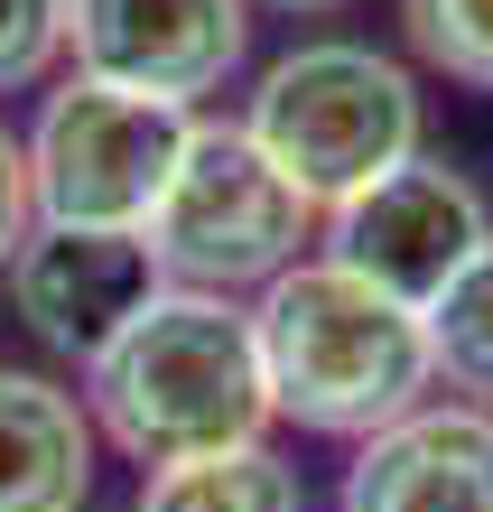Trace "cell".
Returning <instances> with one entry per match:
<instances>
[{
  "label": "cell",
  "mask_w": 493,
  "mask_h": 512,
  "mask_svg": "<svg viewBox=\"0 0 493 512\" xmlns=\"http://www.w3.org/2000/svg\"><path fill=\"white\" fill-rule=\"evenodd\" d=\"M84 410H94L103 447H121L131 466L261 447L280 401H270V373H261L252 308L214 289H159L84 364Z\"/></svg>",
  "instance_id": "obj_1"
},
{
  "label": "cell",
  "mask_w": 493,
  "mask_h": 512,
  "mask_svg": "<svg viewBox=\"0 0 493 512\" xmlns=\"http://www.w3.org/2000/svg\"><path fill=\"white\" fill-rule=\"evenodd\" d=\"M252 336H261V373L280 419L317 438L363 447L373 429L410 419L438 401V345L410 298L373 289L363 270L307 252L252 298Z\"/></svg>",
  "instance_id": "obj_2"
},
{
  "label": "cell",
  "mask_w": 493,
  "mask_h": 512,
  "mask_svg": "<svg viewBox=\"0 0 493 512\" xmlns=\"http://www.w3.org/2000/svg\"><path fill=\"white\" fill-rule=\"evenodd\" d=\"M242 131L270 149V168L289 187L335 215L345 196H363L373 177L428 149V94L391 47L363 38H298L289 56H270L252 75Z\"/></svg>",
  "instance_id": "obj_3"
},
{
  "label": "cell",
  "mask_w": 493,
  "mask_h": 512,
  "mask_svg": "<svg viewBox=\"0 0 493 512\" xmlns=\"http://www.w3.org/2000/svg\"><path fill=\"white\" fill-rule=\"evenodd\" d=\"M317 233H326V215L270 168V149L242 122H205L196 112L187 159H177L159 215L140 224V243L168 289H214V298L252 289L261 298L289 261L317 252Z\"/></svg>",
  "instance_id": "obj_4"
},
{
  "label": "cell",
  "mask_w": 493,
  "mask_h": 512,
  "mask_svg": "<svg viewBox=\"0 0 493 512\" xmlns=\"http://www.w3.org/2000/svg\"><path fill=\"white\" fill-rule=\"evenodd\" d=\"M196 112L121 94L94 75H56L28 122V187H38V224H103V233H140L159 215L177 159H187Z\"/></svg>",
  "instance_id": "obj_5"
},
{
  "label": "cell",
  "mask_w": 493,
  "mask_h": 512,
  "mask_svg": "<svg viewBox=\"0 0 493 512\" xmlns=\"http://www.w3.org/2000/svg\"><path fill=\"white\" fill-rule=\"evenodd\" d=\"M252 0H66V75L205 112L252 66Z\"/></svg>",
  "instance_id": "obj_6"
},
{
  "label": "cell",
  "mask_w": 493,
  "mask_h": 512,
  "mask_svg": "<svg viewBox=\"0 0 493 512\" xmlns=\"http://www.w3.org/2000/svg\"><path fill=\"white\" fill-rule=\"evenodd\" d=\"M484 243H493L484 187H475L466 168L428 159V149H419V159H400L391 177H373L363 196H345L326 215V233H317L326 261L363 270L373 289L410 298V308H428V298H438Z\"/></svg>",
  "instance_id": "obj_7"
},
{
  "label": "cell",
  "mask_w": 493,
  "mask_h": 512,
  "mask_svg": "<svg viewBox=\"0 0 493 512\" xmlns=\"http://www.w3.org/2000/svg\"><path fill=\"white\" fill-rule=\"evenodd\" d=\"M10 289V317L38 336L56 364H94V354L131 326L149 298H159V261H149L140 233H103V224H38L19 243V261L0 270Z\"/></svg>",
  "instance_id": "obj_8"
},
{
  "label": "cell",
  "mask_w": 493,
  "mask_h": 512,
  "mask_svg": "<svg viewBox=\"0 0 493 512\" xmlns=\"http://www.w3.org/2000/svg\"><path fill=\"white\" fill-rule=\"evenodd\" d=\"M335 512H493V410L428 401L345 457Z\"/></svg>",
  "instance_id": "obj_9"
},
{
  "label": "cell",
  "mask_w": 493,
  "mask_h": 512,
  "mask_svg": "<svg viewBox=\"0 0 493 512\" xmlns=\"http://www.w3.org/2000/svg\"><path fill=\"white\" fill-rule=\"evenodd\" d=\"M103 475V429L75 382L0 364V512H84Z\"/></svg>",
  "instance_id": "obj_10"
},
{
  "label": "cell",
  "mask_w": 493,
  "mask_h": 512,
  "mask_svg": "<svg viewBox=\"0 0 493 512\" xmlns=\"http://www.w3.org/2000/svg\"><path fill=\"white\" fill-rule=\"evenodd\" d=\"M131 512H307L298 466L280 447H233V457H187V466H149Z\"/></svg>",
  "instance_id": "obj_11"
},
{
  "label": "cell",
  "mask_w": 493,
  "mask_h": 512,
  "mask_svg": "<svg viewBox=\"0 0 493 512\" xmlns=\"http://www.w3.org/2000/svg\"><path fill=\"white\" fill-rule=\"evenodd\" d=\"M419 317H428V345H438V391L493 410V243L456 270Z\"/></svg>",
  "instance_id": "obj_12"
},
{
  "label": "cell",
  "mask_w": 493,
  "mask_h": 512,
  "mask_svg": "<svg viewBox=\"0 0 493 512\" xmlns=\"http://www.w3.org/2000/svg\"><path fill=\"white\" fill-rule=\"evenodd\" d=\"M400 38L428 75L493 94V0H400Z\"/></svg>",
  "instance_id": "obj_13"
},
{
  "label": "cell",
  "mask_w": 493,
  "mask_h": 512,
  "mask_svg": "<svg viewBox=\"0 0 493 512\" xmlns=\"http://www.w3.org/2000/svg\"><path fill=\"white\" fill-rule=\"evenodd\" d=\"M66 66V0H0V103L47 94Z\"/></svg>",
  "instance_id": "obj_14"
},
{
  "label": "cell",
  "mask_w": 493,
  "mask_h": 512,
  "mask_svg": "<svg viewBox=\"0 0 493 512\" xmlns=\"http://www.w3.org/2000/svg\"><path fill=\"white\" fill-rule=\"evenodd\" d=\"M38 233V187H28V140L0 122V270L19 261V243Z\"/></svg>",
  "instance_id": "obj_15"
},
{
  "label": "cell",
  "mask_w": 493,
  "mask_h": 512,
  "mask_svg": "<svg viewBox=\"0 0 493 512\" xmlns=\"http://www.w3.org/2000/svg\"><path fill=\"white\" fill-rule=\"evenodd\" d=\"M252 10H270V19H335V10H354V0H252Z\"/></svg>",
  "instance_id": "obj_16"
}]
</instances>
